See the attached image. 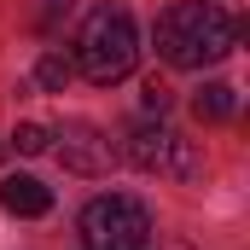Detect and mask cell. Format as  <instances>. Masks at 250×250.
<instances>
[{
  "mask_svg": "<svg viewBox=\"0 0 250 250\" xmlns=\"http://www.w3.org/2000/svg\"><path fill=\"white\" fill-rule=\"evenodd\" d=\"M6 151H18V157H41V151H53V128H41V123H18V134L6 140Z\"/></svg>",
  "mask_w": 250,
  "mask_h": 250,
  "instance_id": "9",
  "label": "cell"
},
{
  "mask_svg": "<svg viewBox=\"0 0 250 250\" xmlns=\"http://www.w3.org/2000/svg\"><path fill=\"white\" fill-rule=\"evenodd\" d=\"M123 157L134 163V169H146V175H175V181H198V175H204L198 146H192L187 134H175L163 117L128 128L123 134Z\"/></svg>",
  "mask_w": 250,
  "mask_h": 250,
  "instance_id": "4",
  "label": "cell"
},
{
  "mask_svg": "<svg viewBox=\"0 0 250 250\" xmlns=\"http://www.w3.org/2000/svg\"><path fill=\"white\" fill-rule=\"evenodd\" d=\"M0 163H6V146H0Z\"/></svg>",
  "mask_w": 250,
  "mask_h": 250,
  "instance_id": "13",
  "label": "cell"
},
{
  "mask_svg": "<svg viewBox=\"0 0 250 250\" xmlns=\"http://www.w3.org/2000/svg\"><path fill=\"white\" fill-rule=\"evenodd\" d=\"M70 76H76V64L64 59V53H41V64H35V87H47V93H64L70 87Z\"/></svg>",
  "mask_w": 250,
  "mask_h": 250,
  "instance_id": "8",
  "label": "cell"
},
{
  "mask_svg": "<svg viewBox=\"0 0 250 250\" xmlns=\"http://www.w3.org/2000/svg\"><path fill=\"white\" fill-rule=\"evenodd\" d=\"M157 59L175 64V70H204V64H221L239 47V23L215 6V0H181L169 12H157Z\"/></svg>",
  "mask_w": 250,
  "mask_h": 250,
  "instance_id": "1",
  "label": "cell"
},
{
  "mask_svg": "<svg viewBox=\"0 0 250 250\" xmlns=\"http://www.w3.org/2000/svg\"><path fill=\"white\" fill-rule=\"evenodd\" d=\"M53 157H59L70 175H87V181H99V175H111V163H117V146L105 140V128L93 123H64L53 128Z\"/></svg>",
  "mask_w": 250,
  "mask_h": 250,
  "instance_id": "5",
  "label": "cell"
},
{
  "mask_svg": "<svg viewBox=\"0 0 250 250\" xmlns=\"http://www.w3.org/2000/svg\"><path fill=\"white\" fill-rule=\"evenodd\" d=\"M233 105H239V99H233L227 82H204V87L192 93V117H198V123H227Z\"/></svg>",
  "mask_w": 250,
  "mask_h": 250,
  "instance_id": "7",
  "label": "cell"
},
{
  "mask_svg": "<svg viewBox=\"0 0 250 250\" xmlns=\"http://www.w3.org/2000/svg\"><path fill=\"white\" fill-rule=\"evenodd\" d=\"M140 59V35H134V18H128L123 6H93L87 18H82V35H76V70L93 82V87H111V82H123L128 70Z\"/></svg>",
  "mask_w": 250,
  "mask_h": 250,
  "instance_id": "2",
  "label": "cell"
},
{
  "mask_svg": "<svg viewBox=\"0 0 250 250\" xmlns=\"http://www.w3.org/2000/svg\"><path fill=\"white\" fill-rule=\"evenodd\" d=\"M163 250H192V245H163Z\"/></svg>",
  "mask_w": 250,
  "mask_h": 250,
  "instance_id": "12",
  "label": "cell"
},
{
  "mask_svg": "<svg viewBox=\"0 0 250 250\" xmlns=\"http://www.w3.org/2000/svg\"><path fill=\"white\" fill-rule=\"evenodd\" d=\"M0 204H6L12 215L35 221V215H47V209H53V192L41 187L35 175H6V181H0Z\"/></svg>",
  "mask_w": 250,
  "mask_h": 250,
  "instance_id": "6",
  "label": "cell"
},
{
  "mask_svg": "<svg viewBox=\"0 0 250 250\" xmlns=\"http://www.w3.org/2000/svg\"><path fill=\"white\" fill-rule=\"evenodd\" d=\"M64 12H70V0H47V12H41V29H53Z\"/></svg>",
  "mask_w": 250,
  "mask_h": 250,
  "instance_id": "11",
  "label": "cell"
},
{
  "mask_svg": "<svg viewBox=\"0 0 250 250\" xmlns=\"http://www.w3.org/2000/svg\"><path fill=\"white\" fill-rule=\"evenodd\" d=\"M140 105H146V117H163V111H169V87H163V82H146Z\"/></svg>",
  "mask_w": 250,
  "mask_h": 250,
  "instance_id": "10",
  "label": "cell"
},
{
  "mask_svg": "<svg viewBox=\"0 0 250 250\" xmlns=\"http://www.w3.org/2000/svg\"><path fill=\"white\" fill-rule=\"evenodd\" d=\"M76 233H82V250H146L151 245V209L128 192H105L82 209Z\"/></svg>",
  "mask_w": 250,
  "mask_h": 250,
  "instance_id": "3",
  "label": "cell"
}]
</instances>
